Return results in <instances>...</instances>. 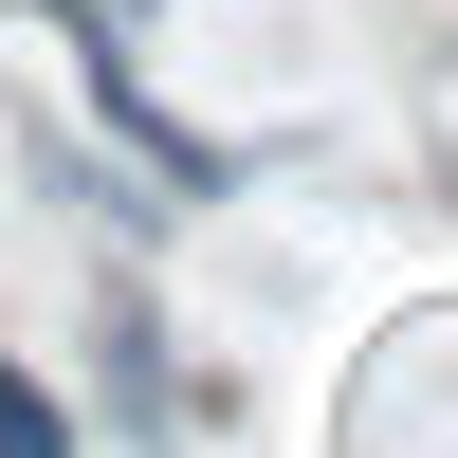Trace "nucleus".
Instances as JSON below:
<instances>
[{
	"label": "nucleus",
	"mask_w": 458,
	"mask_h": 458,
	"mask_svg": "<svg viewBox=\"0 0 458 458\" xmlns=\"http://www.w3.org/2000/svg\"><path fill=\"white\" fill-rule=\"evenodd\" d=\"M0 458H73V422H55L37 386H0Z\"/></svg>",
	"instance_id": "7ed1b4c3"
},
{
	"label": "nucleus",
	"mask_w": 458,
	"mask_h": 458,
	"mask_svg": "<svg viewBox=\"0 0 458 458\" xmlns=\"http://www.w3.org/2000/svg\"><path fill=\"white\" fill-rule=\"evenodd\" d=\"M110 386H129V422H183V386H165V330H147V312H110Z\"/></svg>",
	"instance_id": "f03ea898"
},
{
	"label": "nucleus",
	"mask_w": 458,
	"mask_h": 458,
	"mask_svg": "<svg viewBox=\"0 0 458 458\" xmlns=\"http://www.w3.org/2000/svg\"><path fill=\"white\" fill-rule=\"evenodd\" d=\"M73 73H92V110H110V147H129L147 183H183V202H220V183H239V147H202V129H183V110L147 92L129 55H110V19H73Z\"/></svg>",
	"instance_id": "f257e3e1"
}]
</instances>
